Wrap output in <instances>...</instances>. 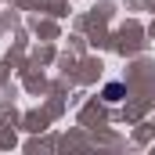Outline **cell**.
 <instances>
[{
	"label": "cell",
	"mask_w": 155,
	"mask_h": 155,
	"mask_svg": "<svg viewBox=\"0 0 155 155\" xmlns=\"http://www.w3.org/2000/svg\"><path fill=\"white\" fill-rule=\"evenodd\" d=\"M123 94H126V90H123L119 83H108V87H105V101H119Z\"/></svg>",
	"instance_id": "obj_1"
}]
</instances>
